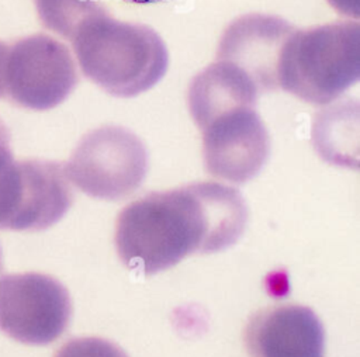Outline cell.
<instances>
[{"mask_svg": "<svg viewBox=\"0 0 360 357\" xmlns=\"http://www.w3.org/2000/svg\"><path fill=\"white\" fill-rule=\"evenodd\" d=\"M360 77V25L335 21L294 30L283 45L277 82L292 96L311 104L338 100Z\"/></svg>", "mask_w": 360, "mask_h": 357, "instance_id": "3957f363", "label": "cell"}, {"mask_svg": "<svg viewBox=\"0 0 360 357\" xmlns=\"http://www.w3.org/2000/svg\"><path fill=\"white\" fill-rule=\"evenodd\" d=\"M83 74L114 97H135L166 74L169 52L145 24L112 18L107 10L87 17L70 38Z\"/></svg>", "mask_w": 360, "mask_h": 357, "instance_id": "7a4b0ae2", "label": "cell"}, {"mask_svg": "<svg viewBox=\"0 0 360 357\" xmlns=\"http://www.w3.org/2000/svg\"><path fill=\"white\" fill-rule=\"evenodd\" d=\"M148 166V150L132 131L105 125L80 139L65 169L70 183L84 194L117 201L141 187Z\"/></svg>", "mask_w": 360, "mask_h": 357, "instance_id": "277c9868", "label": "cell"}, {"mask_svg": "<svg viewBox=\"0 0 360 357\" xmlns=\"http://www.w3.org/2000/svg\"><path fill=\"white\" fill-rule=\"evenodd\" d=\"M41 24L70 39L77 27L90 15L107 10L100 0H32Z\"/></svg>", "mask_w": 360, "mask_h": 357, "instance_id": "4fadbf2b", "label": "cell"}, {"mask_svg": "<svg viewBox=\"0 0 360 357\" xmlns=\"http://www.w3.org/2000/svg\"><path fill=\"white\" fill-rule=\"evenodd\" d=\"M246 222L248 207L238 190L215 181L191 183L128 204L117 218L115 249L129 270L156 274L190 254L228 249Z\"/></svg>", "mask_w": 360, "mask_h": 357, "instance_id": "6da1fadb", "label": "cell"}, {"mask_svg": "<svg viewBox=\"0 0 360 357\" xmlns=\"http://www.w3.org/2000/svg\"><path fill=\"white\" fill-rule=\"evenodd\" d=\"M329 4L340 14L357 18L359 17V0H328Z\"/></svg>", "mask_w": 360, "mask_h": 357, "instance_id": "9a60e30c", "label": "cell"}, {"mask_svg": "<svg viewBox=\"0 0 360 357\" xmlns=\"http://www.w3.org/2000/svg\"><path fill=\"white\" fill-rule=\"evenodd\" d=\"M25 187L24 160H15L11 136L0 119V229L13 231Z\"/></svg>", "mask_w": 360, "mask_h": 357, "instance_id": "7c38bea8", "label": "cell"}, {"mask_svg": "<svg viewBox=\"0 0 360 357\" xmlns=\"http://www.w3.org/2000/svg\"><path fill=\"white\" fill-rule=\"evenodd\" d=\"M77 83L70 51L53 37L34 34L7 46L4 97L14 105L48 111L63 103Z\"/></svg>", "mask_w": 360, "mask_h": 357, "instance_id": "5b68a950", "label": "cell"}, {"mask_svg": "<svg viewBox=\"0 0 360 357\" xmlns=\"http://www.w3.org/2000/svg\"><path fill=\"white\" fill-rule=\"evenodd\" d=\"M201 131L205 169L219 180L246 183L262 170L269 157V134L256 108L221 114Z\"/></svg>", "mask_w": 360, "mask_h": 357, "instance_id": "52a82bcc", "label": "cell"}, {"mask_svg": "<svg viewBox=\"0 0 360 357\" xmlns=\"http://www.w3.org/2000/svg\"><path fill=\"white\" fill-rule=\"evenodd\" d=\"M295 28L281 17L246 14L224 31L217 60L240 67L255 82L259 93L278 89L277 65L287 38Z\"/></svg>", "mask_w": 360, "mask_h": 357, "instance_id": "ba28073f", "label": "cell"}, {"mask_svg": "<svg viewBox=\"0 0 360 357\" xmlns=\"http://www.w3.org/2000/svg\"><path fill=\"white\" fill-rule=\"evenodd\" d=\"M7 46L8 45L0 41V98L4 97V62H6Z\"/></svg>", "mask_w": 360, "mask_h": 357, "instance_id": "2e32d148", "label": "cell"}, {"mask_svg": "<svg viewBox=\"0 0 360 357\" xmlns=\"http://www.w3.org/2000/svg\"><path fill=\"white\" fill-rule=\"evenodd\" d=\"M250 357H323L325 330L304 305H281L255 313L243 333Z\"/></svg>", "mask_w": 360, "mask_h": 357, "instance_id": "9c48e42d", "label": "cell"}, {"mask_svg": "<svg viewBox=\"0 0 360 357\" xmlns=\"http://www.w3.org/2000/svg\"><path fill=\"white\" fill-rule=\"evenodd\" d=\"M55 357H128L115 343L101 337H75L66 342Z\"/></svg>", "mask_w": 360, "mask_h": 357, "instance_id": "5bb4252c", "label": "cell"}, {"mask_svg": "<svg viewBox=\"0 0 360 357\" xmlns=\"http://www.w3.org/2000/svg\"><path fill=\"white\" fill-rule=\"evenodd\" d=\"M1 267H3V263H1V250H0V271H1Z\"/></svg>", "mask_w": 360, "mask_h": 357, "instance_id": "ac0fdd59", "label": "cell"}, {"mask_svg": "<svg viewBox=\"0 0 360 357\" xmlns=\"http://www.w3.org/2000/svg\"><path fill=\"white\" fill-rule=\"evenodd\" d=\"M125 1H131V3H153V1H159V0H125Z\"/></svg>", "mask_w": 360, "mask_h": 357, "instance_id": "e0dca14e", "label": "cell"}, {"mask_svg": "<svg viewBox=\"0 0 360 357\" xmlns=\"http://www.w3.org/2000/svg\"><path fill=\"white\" fill-rule=\"evenodd\" d=\"M72 318L65 285L41 273L0 275V330L28 346H46L59 339Z\"/></svg>", "mask_w": 360, "mask_h": 357, "instance_id": "8992f818", "label": "cell"}, {"mask_svg": "<svg viewBox=\"0 0 360 357\" xmlns=\"http://www.w3.org/2000/svg\"><path fill=\"white\" fill-rule=\"evenodd\" d=\"M259 90L246 72L233 63L217 60L190 83L187 103L200 129L221 114L238 108H256Z\"/></svg>", "mask_w": 360, "mask_h": 357, "instance_id": "8fae6325", "label": "cell"}, {"mask_svg": "<svg viewBox=\"0 0 360 357\" xmlns=\"http://www.w3.org/2000/svg\"><path fill=\"white\" fill-rule=\"evenodd\" d=\"M21 208L13 231H44L63 218L73 204L72 183L65 164L28 159Z\"/></svg>", "mask_w": 360, "mask_h": 357, "instance_id": "30bf717a", "label": "cell"}]
</instances>
